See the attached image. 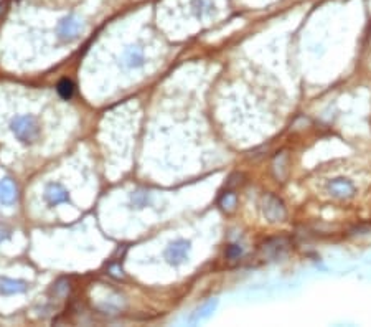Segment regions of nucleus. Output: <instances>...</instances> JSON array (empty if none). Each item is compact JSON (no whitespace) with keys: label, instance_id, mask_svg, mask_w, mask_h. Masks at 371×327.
I'll return each mask as SVG.
<instances>
[{"label":"nucleus","instance_id":"1","mask_svg":"<svg viewBox=\"0 0 371 327\" xmlns=\"http://www.w3.org/2000/svg\"><path fill=\"white\" fill-rule=\"evenodd\" d=\"M10 129L15 134V138L20 142H23V144H33L38 139L40 134V126L33 116L15 117L10 124Z\"/></svg>","mask_w":371,"mask_h":327},{"label":"nucleus","instance_id":"2","mask_svg":"<svg viewBox=\"0 0 371 327\" xmlns=\"http://www.w3.org/2000/svg\"><path fill=\"white\" fill-rule=\"evenodd\" d=\"M261 210H262V215H264L266 220H269L271 223L284 222V220L287 218V208L284 205V202L272 193L262 195Z\"/></svg>","mask_w":371,"mask_h":327},{"label":"nucleus","instance_id":"3","mask_svg":"<svg viewBox=\"0 0 371 327\" xmlns=\"http://www.w3.org/2000/svg\"><path fill=\"white\" fill-rule=\"evenodd\" d=\"M327 190L332 197L338 199V200H350L355 197V193H356L355 183H353L350 178H345V177H337V178L328 180Z\"/></svg>","mask_w":371,"mask_h":327},{"label":"nucleus","instance_id":"4","mask_svg":"<svg viewBox=\"0 0 371 327\" xmlns=\"http://www.w3.org/2000/svg\"><path fill=\"white\" fill-rule=\"evenodd\" d=\"M81 32H83V22L75 15L64 17L58 25V37L61 41H73L80 37Z\"/></svg>","mask_w":371,"mask_h":327},{"label":"nucleus","instance_id":"5","mask_svg":"<svg viewBox=\"0 0 371 327\" xmlns=\"http://www.w3.org/2000/svg\"><path fill=\"white\" fill-rule=\"evenodd\" d=\"M191 249V243L187 240H177L169 245V248L165 249V259L169 261V265H182L185 259L188 258Z\"/></svg>","mask_w":371,"mask_h":327},{"label":"nucleus","instance_id":"6","mask_svg":"<svg viewBox=\"0 0 371 327\" xmlns=\"http://www.w3.org/2000/svg\"><path fill=\"white\" fill-rule=\"evenodd\" d=\"M287 248H289V241L285 238H269L261 245V253L264 258L269 259H277L284 256Z\"/></svg>","mask_w":371,"mask_h":327},{"label":"nucleus","instance_id":"7","mask_svg":"<svg viewBox=\"0 0 371 327\" xmlns=\"http://www.w3.org/2000/svg\"><path fill=\"white\" fill-rule=\"evenodd\" d=\"M45 200L50 207H56L59 204H66V202H69V193H68V190L59 185V183H50L45 190Z\"/></svg>","mask_w":371,"mask_h":327},{"label":"nucleus","instance_id":"8","mask_svg":"<svg viewBox=\"0 0 371 327\" xmlns=\"http://www.w3.org/2000/svg\"><path fill=\"white\" fill-rule=\"evenodd\" d=\"M19 200V188L12 178L0 180V204L2 205H14Z\"/></svg>","mask_w":371,"mask_h":327},{"label":"nucleus","instance_id":"9","mask_svg":"<svg viewBox=\"0 0 371 327\" xmlns=\"http://www.w3.org/2000/svg\"><path fill=\"white\" fill-rule=\"evenodd\" d=\"M27 288H28V284L25 281H20V279L0 278V293L5 294V296L25 293Z\"/></svg>","mask_w":371,"mask_h":327},{"label":"nucleus","instance_id":"10","mask_svg":"<svg viewBox=\"0 0 371 327\" xmlns=\"http://www.w3.org/2000/svg\"><path fill=\"white\" fill-rule=\"evenodd\" d=\"M272 174L277 178L279 182H284V178L287 175V152L282 151L279 152L272 160Z\"/></svg>","mask_w":371,"mask_h":327},{"label":"nucleus","instance_id":"11","mask_svg":"<svg viewBox=\"0 0 371 327\" xmlns=\"http://www.w3.org/2000/svg\"><path fill=\"white\" fill-rule=\"evenodd\" d=\"M218 306V301L216 299H209L208 302H205V304H203L201 307H198L196 309V311L193 312V316H191L190 319H188V322L190 324H196V322H200V320H203V319H206L209 314H211L213 311H214V307Z\"/></svg>","mask_w":371,"mask_h":327},{"label":"nucleus","instance_id":"12","mask_svg":"<svg viewBox=\"0 0 371 327\" xmlns=\"http://www.w3.org/2000/svg\"><path fill=\"white\" fill-rule=\"evenodd\" d=\"M191 12L196 19H203L205 15H211L214 12V4L211 0H193L191 4Z\"/></svg>","mask_w":371,"mask_h":327},{"label":"nucleus","instance_id":"13","mask_svg":"<svg viewBox=\"0 0 371 327\" xmlns=\"http://www.w3.org/2000/svg\"><path fill=\"white\" fill-rule=\"evenodd\" d=\"M56 91L59 94V98L68 101V99L73 98V94H75V83L71 80H68V78H64V80H61L58 83Z\"/></svg>","mask_w":371,"mask_h":327},{"label":"nucleus","instance_id":"14","mask_svg":"<svg viewBox=\"0 0 371 327\" xmlns=\"http://www.w3.org/2000/svg\"><path fill=\"white\" fill-rule=\"evenodd\" d=\"M238 204V197L233 190H226V192L219 197V207L223 208L225 212H233Z\"/></svg>","mask_w":371,"mask_h":327},{"label":"nucleus","instance_id":"15","mask_svg":"<svg viewBox=\"0 0 371 327\" xmlns=\"http://www.w3.org/2000/svg\"><path fill=\"white\" fill-rule=\"evenodd\" d=\"M124 59H125V63H127V67H130V68H139V67H142V63H143V55H142L140 50L130 48L127 53H125Z\"/></svg>","mask_w":371,"mask_h":327},{"label":"nucleus","instance_id":"16","mask_svg":"<svg viewBox=\"0 0 371 327\" xmlns=\"http://www.w3.org/2000/svg\"><path fill=\"white\" fill-rule=\"evenodd\" d=\"M130 202H132V207L143 208V207L151 205V193L143 192V190H137V192L132 193V197H130Z\"/></svg>","mask_w":371,"mask_h":327},{"label":"nucleus","instance_id":"17","mask_svg":"<svg viewBox=\"0 0 371 327\" xmlns=\"http://www.w3.org/2000/svg\"><path fill=\"white\" fill-rule=\"evenodd\" d=\"M69 283L66 281V279H59L58 283H55L53 284V288H51V293L55 294L56 297H64L68 293H69Z\"/></svg>","mask_w":371,"mask_h":327},{"label":"nucleus","instance_id":"18","mask_svg":"<svg viewBox=\"0 0 371 327\" xmlns=\"http://www.w3.org/2000/svg\"><path fill=\"white\" fill-rule=\"evenodd\" d=\"M243 253H244L243 246L241 245H236V243H233V245H230L228 248H226L225 256H226V259H230V261H236V259H239V258L243 256Z\"/></svg>","mask_w":371,"mask_h":327},{"label":"nucleus","instance_id":"19","mask_svg":"<svg viewBox=\"0 0 371 327\" xmlns=\"http://www.w3.org/2000/svg\"><path fill=\"white\" fill-rule=\"evenodd\" d=\"M109 275H111V276H114V278H117V279L124 278V270H122V266L119 265V263L109 265Z\"/></svg>","mask_w":371,"mask_h":327},{"label":"nucleus","instance_id":"20","mask_svg":"<svg viewBox=\"0 0 371 327\" xmlns=\"http://www.w3.org/2000/svg\"><path fill=\"white\" fill-rule=\"evenodd\" d=\"M368 233H371V228L368 227V225H360V227L351 230V235H355V236H363V235H368Z\"/></svg>","mask_w":371,"mask_h":327},{"label":"nucleus","instance_id":"21","mask_svg":"<svg viewBox=\"0 0 371 327\" xmlns=\"http://www.w3.org/2000/svg\"><path fill=\"white\" fill-rule=\"evenodd\" d=\"M241 174H235V175H231L230 177V182H228V187H235V185H238L239 182H241Z\"/></svg>","mask_w":371,"mask_h":327},{"label":"nucleus","instance_id":"22","mask_svg":"<svg viewBox=\"0 0 371 327\" xmlns=\"http://www.w3.org/2000/svg\"><path fill=\"white\" fill-rule=\"evenodd\" d=\"M9 236H10V230H7V228H2V227H0V243L7 240Z\"/></svg>","mask_w":371,"mask_h":327},{"label":"nucleus","instance_id":"23","mask_svg":"<svg viewBox=\"0 0 371 327\" xmlns=\"http://www.w3.org/2000/svg\"><path fill=\"white\" fill-rule=\"evenodd\" d=\"M5 12H7V4H0V22H2V17Z\"/></svg>","mask_w":371,"mask_h":327}]
</instances>
